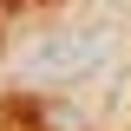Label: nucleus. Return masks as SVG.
I'll use <instances>...</instances> for the list:
<instances>
[{
  "instance_id": "f257e3e1",
  "label": "nucleus",
  "mask_w": 131,
  "mask_h": 131,
  "mask_svg": "<svg viewBox=\"0 0 131 131\" xmlns=\"http://www.w3.org/2000/svg\"><path fill=\"white\" fill-rule=\"evenodd\" d=\"M98 59H105V33L79 26V33H52L46 46L33 52V72H39V79H79V72H92Z\"/></svg>"
}]
</instances>
